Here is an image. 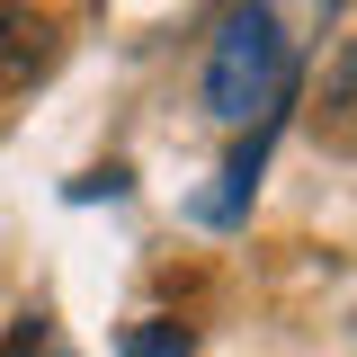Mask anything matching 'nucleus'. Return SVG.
I'll return each instance as SVG.
<instances>
[{
  "mask_svg": "<svg viewBox=\"0 0 357 357\" xmlns=\"http://www.w3.org/2000/svg\"><path fill=\"white\" fill-rule=\"evenodd\" d=\"M277 89H286V45H277V27L250 9L241 27H223V36H215V63H206V107H215V116H250V107H268Z\"/></svg>",
  "mask_w": 357,
  "mask_h": 357,
  "instance_id": "obj_1",
  "label": "nucleus"
},
{
  "mask_svg": "<svg viewBox=\"0 0 357 357\" xmlns=\"http://www.w3.org/2000/svg\"><path fill=\"white\" fill-rule=\"evenodd\" d=\"M45 63H54V27L27 0H0V89H27Z\"/></svg>",
  "mask_w": 357,
  "mask_h": 357,
  "instance_id": "obj_2",
  "label": "nucleus"
},
{
  "mask_svg": "<svg viewBox=\"0 0 357 357\" xmlns=\"http://www.w3.org/2000/svg\"><path fill=\"white\" fill-rule=\"evenodd\" d=\"M126 357H188V331H178V321H152V331L126 340Z\"/></svg>",
  "mask_w": 357,
  "mask_h": 357,
  "instance_id": "obj_3",
  "label": "nucleus"
}]
</instances>
